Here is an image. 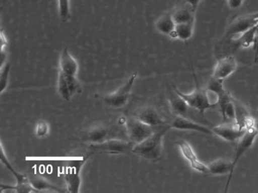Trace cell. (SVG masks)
I'll use <instances>...</instances> for the list:
<instances>
[{"mask_svg": "<svg viewBox=\"0 0 258 193\" xmlns=\"http://www.w3.org/2000/svg\"><path fill=\"white\" fill-rule=\"evenodd\" d=\"M169 129V124L163 126L161 129L154 132L149 137L134 145L132 153L148 161H159L163 153V139Z\"/></svg>", "mask_w": 258, "mask_h": 193, "instance_id": "6da1fadb", "label": "cell"}, {"mask_svg": "<svg viewBox=\"0 0 258 193\" xmlns=\"http://www.w3.org/2000/svg\"><path fill=\"white\" fill-rule=\"evenodd\" d=\"M194 79L196 83V89L191 93H183L179 91L178 89L174 86V91H176L179 96L186 101L188 106L195 111H199L201 115H204L205 111L209 109H214L217 106L212 102L209 96V91L204 90L200 87L198 81H197V75L193 69Z\"/></svg>", "mask_w": 258, "mask_h": 193, "instance_id": "7a4b0ae2", "label": "cell"}, {"mask_svg": "<svg viewBox=\"0 0 258 193\" xmlns=\"http://www.w3.org/2000/svg\"><path fill=\"white\" fill-rule=\"evenodd\" d=\"M134 144L129 140L111 138L100 143L89 144L88 149L92 153L109 154V155H126L132 152Z\"/></svg>", "mask_w": 258, "mask_h": 193, "instance_id": "3957f363", "label": "cell"}, {"mask_svg": "<svg viewBox=\"0 0 258 193\" xmlns=\"http://www.w3.org/2000/svg\"><path fill=\"white\" fill-rule=\"evenodd\" d=\"M137 76L138 73L135 72L121 87L119 88L113 93L103 96V101L106 106H110L112 108H121L126 106Z\"/></svg>", "mask_w": 258, "mask_h": 193, "instance_id": "277c9868", "label": "cell"}, {"mask_svg": "<svg viewBox=\"0 0 258 193\" xmlns=\"http://www.w3.org/2000/svg\"><path fill=\"white\" fill-rule=\"evenodd\" d=\"M126 134L134 145L140 143L155 132L153 126L148 125L137 117H129L126 121Z\"/></svg>", "mask_w": 258, "mask_h": 193, "instance_id": "5b68a950", "label": "cell"}, {"mask_svg": "<svg viewBox=\"0 0 258 193\" xmlns=\"http://www.w3.org/2000/svg\"><path fill=\"white\" fill-rule=\"evenodd\" d=\"M0 160L1 162L3 163L4 166H6L11 173L14 175L16 179H17V184L15 186H10V185H6V184H1V190H14L17 192L19 193H28V192H37L35 188L33 187L32 184H30L29 177L23 174V173H18L13 167L12 164L10 163L9 160L6 157V153L3 150V147H0Z\"/></svg>", "mask_w": 258, "mask_h": 193, "instance_id": "8992f818", "label": "cell"}, {"mask_svg": "<svg viewBox=\"0 0 258 193\" xmlns=\"http://www.w3.org/2000/svg\"><path fill=\"white\" fill-rule=\"evenodd\" d=\"M57 90L63 100L70 101L76 94L82 92V85L77 76L68 75L59 71Z\"/></svg>", "mask_w": 258, "mask_h": 193, "instance_id": "52a82bcc", "label": "cell"}, {"mask_svg": "<svg viewBox=\"0 0 258 193\" xmlns=\"http://www.w3.org/2000/svg\"><path fill=\"white\" fill-rule=\"evenodd\" d=\"M89 156L79 160H73L64 169V180L68 186V191L77 193L80 191L81 178L80 172L82 169L83 165L87 161Z\"/></svg>", "mask_w": 258, "mask_h": 193, "instance_id": "ba28073f", "label": "cell"}, {"mask_svg": "<svg viewBox=\"0 0 258 193\" xmlns=\"http://www.w3.org/2000/svg\"><path fill=\"white\" fill-rule=\"evenodd\" d=\"M258 24V12L253 14L241 16L232 21L226 30L225 38H232L233 36L242 35L247 30L256 26Z\"/></svg>", "mask_w": 258, "mask_h": 193, "instance_id": "9c48e42d", "label": "cell"}, {"mask_svg": "<svg viewBox=\"0 0 258 193\" xmlns=\"http://www.w3.org/2000/svg\"><path fill=\"white\" fill-rule=\"evenodd\" d=\"M258 135V132L255 128V124L246 128V130L243 135L237 140V145L235 148L234 157L232 161V173H233L235 167L238 164V161L244 155V153L251 148L255 138Z\"/></svg>", "mask_w": 258, "mask_h": 193, "instance_id": "30bf717a", "label": "cell"}, {"mask_svg": "<svg viewBox=\"0 0 258 193\" xmlns=\"http://www.w3.org/2000/svg\"><path fill=\"white\" fill-rule=\"evenodd\" d=\"M212 130L214 132V135L229 142H235L243 135L246 129H240L236 121H226L221 124L214 126Z\"/></svg>", "mask_w": 258, "mask_h": 193, "instance_id": "8fae6325", "label": "cell"}, {"mask_svg": "<svg viewBox=\"0 0 258 193\" xmlns=\"http://www.w3.org/2000/svg\"><path fill=\"white\" fill-rule=\"evenodd\" d=\"M176 145L178 146L182 156L188 161L191 168H193L194 170H196L201 173L210 174L209 166L200 161L197 156V154L194 151L193 148L190 146V144L188 143V141L182 140V139H179L176 141Z\"/></svg>", "mask_w": 258, "mask_h": 193, "instance_id": "7c38bea8", "label": "cell"}, {"mask_svg": "<svg viewBox=\"0 0 258 193\" xmlns=\"http://www.w3.org/2000/svg\"><path fill=\"white\" fill-rule=\"evenodd\" d=\"M170 129H178V130H190V131L200 132L208 135H214L212 129L206 126L194 122L188 117H179L176 116L173 120L169 123Z\"/></svg>", "mask_w": 258, "mask_h": 193, "instance_id": "4fadbf2b", "label": "cell"}, {"mask_svg": "<svg viewBox=\"0 0 258 193\" xmlns=\"http://www.w3.org/2000/svg\"><path fill=\"white\" fill-rule=\"evenodd\" d=\"M238 68V62L234 56H227L220 59L214 68L213 77L220 79H225L234 73Z\"/></svg>", "mask_w": 258, "mask_h": 193, "instance_id": "5bb4252c", "label": "cell"}, {"mask_svg": "<svg viewBox=\"0 0 258 193\" xmlns=\"http://www.w3.org/2000/svg\"><path fill=\"white\" fill-rule=\"evenodd\" d=\"M112 129L106 126H96L84 133L82 140L86 143H100L111 139Z\"/></svg>", "mask_w": 258, "mask_h": 193, "instance_id": "9a60e30c", "label": "cell"}, {"mask_svg": "<svg viewBox=\"0 0 258 193\" xmlns=\"http://www.w3.org/2000/svg\"><path fill=\"white\" fill-rule=\"evenodd\" d=\"M208 166H209V171H210V174H213V175H223V174L228 173V181L226 183V189L224 190V192H227L232 178V161H230L228 159H218V160L212 161L211 163H209Z\"/></svg>", "mask_w": 258, "mask_h": 193, "instance_id": "2e32d148", "label": "cell"}, {"mask_svg": "<svg viewBox=\"0 0 258 193\" xmlns=\"http://www.w3.org/2000/svg\"><path fill=\"white\" fill-rule=\"evenodd\" d=\"M140 120L144 122L148 125L153 126V127H159V126L168 125L169 123H166L164 120L159 111L152 106L145 107L141 111H139L138 114L136 116Z\"/></svg>", "mask_w": 258, "mask_h": 193, "instance_id": "e0dca14e", "label": "cell"}, {"mask_svg": "<svg viewBox=\"0 0 258 193\" xmlns=\"http://www.w3.org/2000/svg\"><path fill=\"white\" fill-rule=\"evenodd\" d=\"M59 72L72 75V76H77L78 72H79V63L77 62L74 56L71 55L68 47H64L62 50L60 56H59Z\"/></svg>", "mask_w": 258, "mask_h": 193, "instance_id": "ac0fdd59", "label": "cell"}, {"mask_svg": "<svg viewBox=\"0 0 258 193\" xmlns=\"http://www.w3.org/2000/svg\"><path fill=\"white\" fill-rule=\"evenodd\" d=\"M155 28L159 32L168 35L171 38H176V24L174 22L171 12H168L161 16L156 21Z\"/></svg>", "mask_w": 258, "mask_h": 193, "instance_id": "d6986e66", "label": "cell"}, {"mask_svg": "<svg viewBox=\"0 0 258 193\" xmlns=\"http://www.w3.org/2000/svg\"><path fill=\"white\" fill-rule=\"evenodd\" d=\"M169 105H170V110L176 116L190 118L188 115H189V111H192L193 109L190 108L186 101L179 96L176 91L175 94L170 95Z\"/></svg>", "mask_w": 258, "mask_h": 193, "instance_id": "ffe728a7", "label": "cell"}, {"mask_svg": "<svg viewBox=\"0 0 258 193\" xmlns=\"http://www.w3.org/2000/svg\"><path fill=\"white\" fill-rule=\"evenodd\" d=\"M171 14L176 24H187L195 21V13L187 6L177 7Z\"/></svg>", "mask_w": 258, "mask_h": 193, "instance_id": "44dd1931", "label": "cell"}, {"mask_svg": "<svg viewBox=\"0 0 258 193\" xmlns=\"http://www.w3.org/2000/svg\"><path fill=\"white\" fill-rule=\"evenodd\" d=\"M30 184H32L33 187L35 188L36 191H41V190H52V191H64L60 188H58L54 184H51L50 182L47 181V179H43L41 176H30L29 177Z\"/></svg>", "mask_w": 258, "mask_h": 193, "instance_id": "7402d4cb", "label": "cell"}, {"mask_svg": "<svg viewBox=\"0 0 258 193\" xmlns=\"http://www.w3.org/2000/svg\"><path fill=\"white\" fill-rule=\"evenodd\" d=\"M193 27L194 22L187 23V24H176L175 31H176V38L184 41L189 40L193 35Z\"/></svg>", "mask_w": 258, "mask_h": 193, "instance_id": "603a6c76", "label": "cell"}, {"mask_svg": "<svg viewBox=\"0 0 258 193\" xmlns=\"http://www.w3.org/2000/svg\"><path fill=\"white\" fill-rule=\"evenodd\" d=\"M207 90L212 92V93H214V95H216L217 98L222 96L226 92L225 88H224L223 79H217V78H214L213 76L209 80Z\"/></svg>", "mask_w": 258, "mask_h": 193, "instance_id": "cb8c5ba5", "label": "cell"}, {"mask_svg": "<svg viewBox=\"0 0 258 193\" xmlns=\"http://www.w3.org/2000/svg\"><path fill=\"white\" fill-rule=\"evenodd\" d=\"M11 68H12L11 62H6L4 68H1V73H0V91H1V93H3L8 86Z\"/></svg>", "mask_w": 258, "mask_h": 193, "instance_id": "d4e9b609", "label": "cell"}, {"mask_svg": "<svg viewBox=\"0 0 258 193\" xmlns=\"http://www.w3.org/2000/svg\"><path fill=\"white\" fill-rule=\"evenodd\" d=\"M59 17L62 22H68L71 19L70 0H58Z\"/></svg>", "mask_w": 258, "mask_h": 193, "instance_id": "484cf974", "label": "cell"}, {"mask_svg": "<svg viewBox=\"0 0 258 193\" xmlns=\"http://www.w3.org/2000/svg\"><path fill=\"white\" fill-rule=\"evenodd\" d=\"M257 28V26L253 27L249 30H247L246 32L243 33L240 35L238 41L242 47H248L253 43L254 36H255V31H256Z\"/></svg>", "mask_w": 258, "mask_h": 193, "instance_id": "4316f807", "label": "cell"}, {"mask_svg": "<svg viewBox=\"0 0 258 193\" xmlns=\"http://www.w3.org/2000/svg\"><path fill=\"white\" fill-rule=\"evenodd\" d=\"M49 132V125L45 121H39L35 127V135L37 137L42 138L47 136Z\"/></svg>", "mask_w": 258, "mask_h": 193, "instance_id": "83f0119b", "label": "cell"}, {"mask_svg": "<svg viewBox=\"0 0 258 193\" xmlns=\"http://www.w3.org/2000/svg\"><path fill=\"white\" fill-rule=\"evenodd\" d=\"M201 1L202 0H184V4L185 6H188L192 10V12L196 14V12H197Z\"/></svg>", "mask_w": 258, "mask_h": 193, "instance_id": "f1b7e54d", "label": "cell"}, {"mask_svg": "<svg viewBox=\"0 0 258 193\" xmlns=\"http://www.w3.org/2000/svg\"><path fill=\"white\" fill-rule=\"evenodd\" d=\"M253 50L255 52V57H254V62L258 63V28L255 31L254 40H253Z\"/></svg>", "mask_w": 258, "mask_h": 193, "instance_id": "f546056e", "label": "cell"}, {"mask_svg": "<svg viewBox=\"0 0 258 193\" xmlns=\"http://www.w3.org/2000/svg\"><path fill=\"white\" fill-rule=\"evenodd\" d=\"M227 3L231 9H238L243 5V0H227Z\"/></svg>", "mask_w": 258, "mask_h": 193, "instance_id": "4dcf8cb0", "label": "cell"}, {"mask_svg": "<svg viewBox=\"0 0 258 193\" xmlns=\"http://www.w3.org/2000/svg\"><path fill=\"white\" fill-rule=\"evenodd\" d=\"M255 128L258 132V119L257 120H255Z\"/></svg>", "mask_w": 258, "mask_h": 193, "instance_id": "1f68e13d", "label": "cell"}]
</instances>
